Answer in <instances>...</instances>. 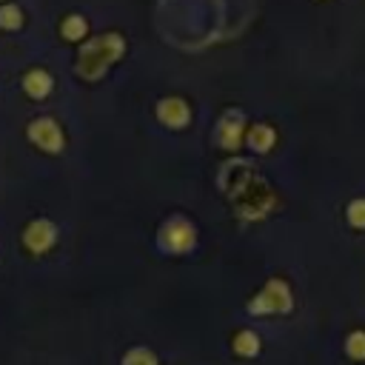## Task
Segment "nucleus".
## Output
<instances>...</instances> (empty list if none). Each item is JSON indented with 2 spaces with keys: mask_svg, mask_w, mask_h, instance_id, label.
<instances>
[{
  "mask_svg": "<svg viewBox=\"0 0 365 365\" xmlns=\"http://www.w3.org/2000/svg\"><path fill=\"white\" fill-rule=\"evenodd\" d=\"M288 308H291V291L279 279H271L265 285V291L259 297H254L248 305L251 314H271V311H288Z\"/></svg>",
  "mask_w": 365,
  "mask_h": 365,
  "instance_id": "f257e3e1",
  "label": "nucleus"
},
{
  "mask_svg": "<svg viewBox=\"0 0 365 365\" xmlns=\"http://www.w3.org/2000/svg\"><path fill=\"white\" fill-rule=\"evenodd\" d=\"M29 137H31L40 148H46V151H60V148H63V134H60L57 123L48 120V117L34 120V123L29 125Z\"/></svg>",
  "mask_w": 365,
  "mask_h": 365,
  "instance_id": "f03ea898",
  "label": "nucleus"
},
{
  "mask_svg": "<svg viewBox=\"0 0 365 365\" xmlns=\"http://www.w3.org/2000/svg\"><path fill=\"white\" fill-rule=\"evenodd\" d=\"M54 237H57L54 225H51L48 220H37V222H31V225L26 228V234H23V242H26V245H29L31 251L43 254L46 248H51Z\"/></svg>",
  "mask_w": 365,
  "mask_h": 365,
  "instance_id": "7ed1b4c3",
  "label": "nucleus"
},
{
  "mask_svg": "<svg viewBox=\"0 0 365 365\" xmlns=\"http://www.w3.org/2000/svg\"><path fill=\"white\" fill-rule=\"evenodd\" d=\"M157 114H160V120H163L165 125H171V128L188 123V106H185L180 97H168V100H163V103L157 106Z\"/></svg>",
  "mask_w": 365,
  "mask_h": 365,
  "instance_id": "20e7f679",
  "label": "nucleus"
},
{
  "mask_svg": "<svg viewBox=\"0 0 365 365\" xmlns=\"http://www.w3.org/2000/svg\"><path fill=\"white\" fill-rule=\"evenodd\" d=\"M168 228V234H171V240H168V245H171V251H185L191 242H194V228L188 225V222H182V220H174V222H168L165 225Z\"/></svg>",
  "mask_w": 365,
  "mask_h": 365,
  "instance_id": "39448f33",
  "label": "nucleus"
},
{
  "mask_svg": "<svg viewBox=\"0 0 365 365\" xmlns=\"http://www.w3.org/2000/svg\"><path fill=\"white\" fill-rule=\"evenodd\" d=\"M240 134H242V114L231 111L222 123H220V137H222V145L234 148L240 143Z\"/></svg>",
  "mask_w": 365,
  "mask_h": 365,
  "instance_id": "423d86ee",
  "label": "nucleus"
},
{
  "mask_svg": "<svg viewBox=\"0 0 365 365\" xmlns=\"http://www.w3.org/2000/svg\"><path fill=\"white\" fill-rule=\"evenodd\" d=\"M23 86H26V91L31 94V97H37V100H43L48 91H51V77L46 74V71H31V74H26V80H23Z\"/></svg>",
  "mask_w": 365,
  "mask_h": 365,
  "instance_id": "0eeeda50",
  "label": "nucleus"
},
{
  "mask_svg": "<svg viewBox=\"0 0 365 365\" xmlns=\"http://www.w3.org/2000/svg\"><path fill=\"white\" fill-rule=\"evenodd\" d=\"M248 143L254 151H268L274 145V131L268 125H254L251 134H248Z\"/></svg>",
  "mask_w": 365,
  "mask_h": 365,
  "instance_id": "6e6552de",
  "label": "nucleus"
},
{
  "mask_svg": "<svg viewBox=\"0 0 365 365\" xmlns=\"http://www.w3.org/2000/svg\"><path fill=\"white\" fill-rule=\"evenodd\" d=\"M234 348H237V354H248V356H251V354L259 351V339H257L254 331H242V334H237Z\"/></svg>",
  "mask_w": 365,
  "mask_h": 365,
  "instance_id": "1a4fd4ad",
  "label": "nucleus"
},
{
  "mask_svg": "<svg viewBox=\"0 0 365 365\" xmlns=\"http://www.w3.org/2000/svg\"><path fill=\"white\" fill-rule=\"evenodd\" d=\"M123 365H157V359H154L151 351H145V348H134V351H128V354L123 356Z\"/></svg>",
  "mask_w": 365,
  "mask_h": 365,
  "instance_id": "9d476101",
  "label": "nucleus"
},
{
  "mask_svg": "<svg viewBox=\"0 0 365 365\" xmlns=\"http://www.w3.org/2000/svg\"><path fill=\"white\" fill-rule=\"evenodd\" d=\"M83 34H86V20L77 17V14H71V17L66 20V26H63V37H68V40H80Z\"/></svg>",
  "mask_w": 365,
  "mask_h": 365,
  "instance_id": "9b49d317",
  "label": "nucleus"
},
{
  "mask_svg": "<svg viewBox=\"0 0 365 365\" xmlns=\"http://www.w3.org/2000/svg\"><path fill=\"white\" fill-rule=\"evenodd\" d=\"M20 23H23V14H20L17 6H3L0 9V26L3 29H20Z\"/></svg>",
  "mask_w": 365,
  "mask_h": 365,
  "instance_id": "f8f14e48",
  "label": "nucleus"
},
{
  "mask_svg": "<svg viewBox=\"0 0 365 365\" xmlns=\"http://www.w3.org/2000/svg\"><path fill=\"white\" fill-rule=\"evenodd\" d=\"M345 351H348L354 359H365V331H354V334L348 336Z\"/></svg>",
  "mask_w": 365,
  "mask_h": 365,
  "instance_id": "ddd939ff",
  "label": "nucleus"
},
{
  "mask_svg": "<svg viewBox=\"0 0 365 365\" xmlns=\"http://www.w3.org/2000/svg\"><path fill=\"white\" fill-rule=\"evenodd\" d=\"M348 222L354 228H365V200H354L348 205Z\"/></svg>",
  "mask_w": 365,
  "mask_h": 365,
  "instance_id": "4468645a",
  "label": "nucleus"
}]
</instances>
